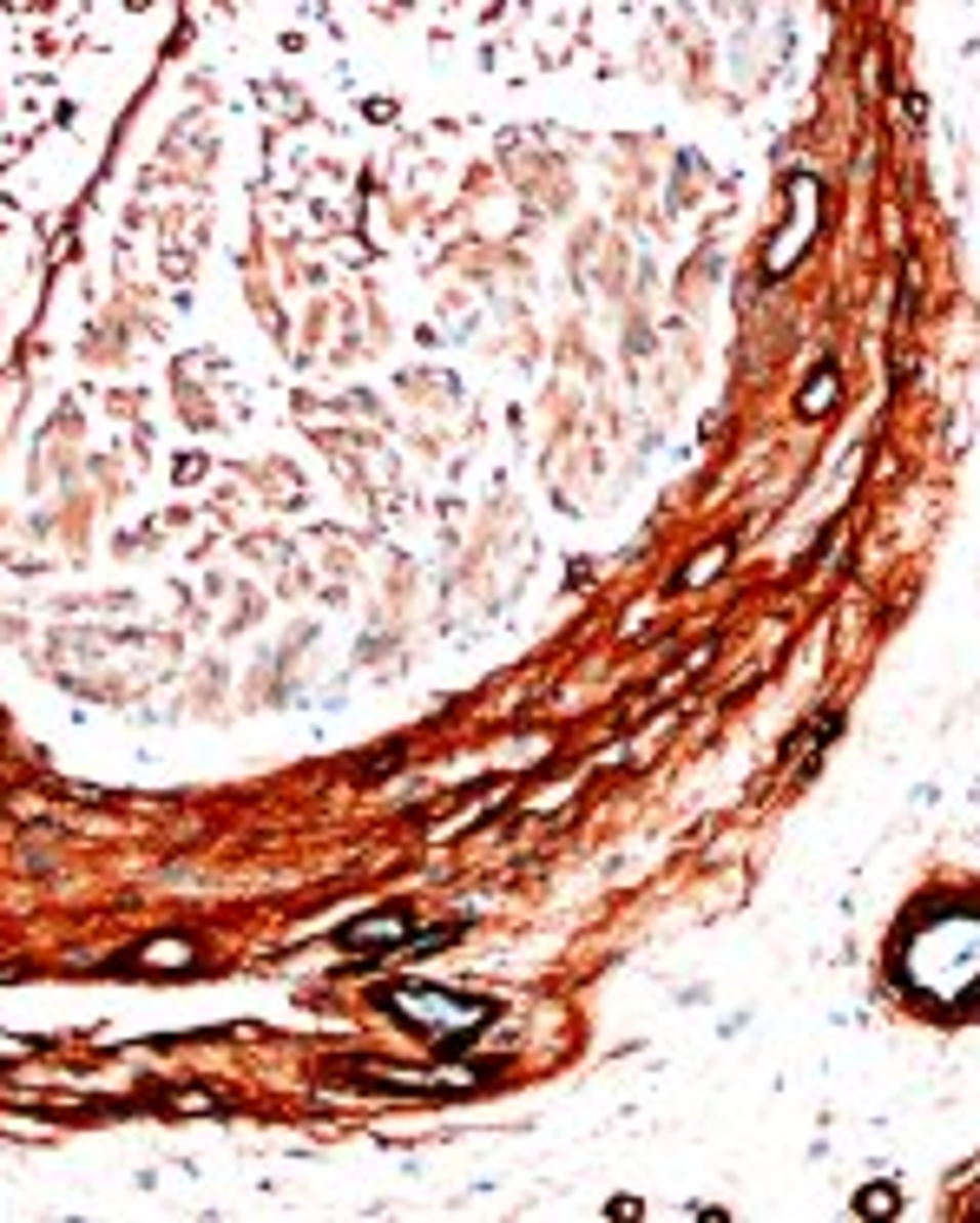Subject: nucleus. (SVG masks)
Listing matches in <instances>:
<instances>
[{
  "label": "nucleus",
  "instance_id": "1",
  "mask_svg": "<svg viewBox=\"0 0 980 1223\" xmlns=\"http://www.w3.org/2000/svg\"><path fill=\"white\" fill-rule=\"evenodd\" d=\"M395 1013L408 1019V1026L435 1032V1040H461V1032L487 1026V1007L481 1000H454V994H435V986H395Z\"/></svg>",
  "mask_w": 980,
  "mask_h": 1223
},
{
  "label": "nucleus",
  "instance_id": "2",
  "mask_svg": "<svg viewBox=\"0 0 980 1223\" xmlns=\"http://www.w3.org/2000/svg\"><path fill=\"white\" fill-rule=\"evenodd\" d=\"M789 198H797V217H789V230L770 244V270H789L797 250L810 244V230H816V178H803V171H797V178H789Z\"/></svg>",
  "mask_w": 980,
  "mask_h": 1223
},
{
  "label": "nucleus",
  "instance_id": "3",
  "mask_svg": "<svg viewBox=\"0 0 980 1223\" xmlns=\"http://www.w3.org/2000/svg\"><path fill=\"white\" fill-rule=\"evenodd\" d=\"M138 967H146V974H185V967H192V940H178V934L152 940V947H138Z\"/></svg>",
  "mask_w": 980,
  "mask_h": 1223
},
{
  "label": "nucleus",
  "instance_id": "4",
  "mask_svg": "<svg viewBox=\"0 0 980 1223\" xmlns=\"http://www.w3.org/2000/svg\"><path fill=\"white\" fill-rule=\"evenodd\" d=\"M342 940L362 947V954H375V940H408V921L402 915H375V921H362V928H350Z\"/></svg>",
  "mask_w": 980,
  "mask_h": 1223
},
{
  "label": "nucleus",
  "instance_id": "5",
  "mask_svg": "<svg viewBox=\"0 0 980 1223\" xmlns=\"http://www.w3.org/2000/svg\"><path fill=\"white\" fill-rule=\"evenodd\" d=\"M724 553H731V546H704V553H698V559H691V566H685V586H704V579L724 566Z\"/></svg>",
  "mask_w": 980,
  "mask_h": 1223
},
{
  "label": "nucleus",
  "instance_id": "6",
  "mask_svg": "<svg viewBox=\"0 0 980 1223\" xmlns=\"http://www.w3.org/2000/svg\"><path fill=\"white\" fill-rule=\"evenodd\" d=\"M829 402H835V375H816V382L803 388V402H797V408H803V415H816V408H829Z\"/></svg>",
  "mask_w": 980,
  "mask_h": 1223
},
{
  "label": "nucleus",
  "instance_id": "7",
  "mask_svg": "<svg viewBox=\"0 0 980 1223\" xmlns=\"http://www.w3.org/2000/svg\"><path fill=\"white\" fill-rule=\"evenodd\" d=\"M856 1204H862V1217H895V1190H889V1184H875V1190H862V1197H856Z\"/></svg>",
  "mask_w": 980,
  "mask_h": 1223
}]
</instances>
